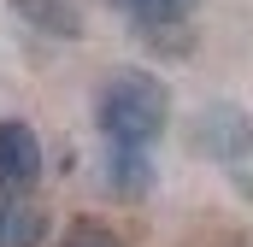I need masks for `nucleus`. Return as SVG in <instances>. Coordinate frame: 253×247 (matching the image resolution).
Segmentation results:
<instances>
[{"label":"nucleus","mask_w":253,"mask_h":247,"mask_svg":"<svg viewBox=\"0 0 253 247\" xmlns=\"http://www.w3.org/2000/svg\"><path fill=\"white\" fill-rule=\"evenodd\" d=\"M59 247H129L112 224H100V218H77L71 230H65V242Z\"/></svg>","instance_id":"nucleus-8"},{"label":"nucleus","mask_w":253,"mask_h":247,"mask_svg":"<svg viewBox=\"0 0 253 247\" xmlns=\"http://www.w3.org/2000/svg\"><path fill=\"white\" fill-rule=\"evenodd\" d=\"M94 124H100L106 147H147L153 153V141L171 124V88L153 71L124 65V71L100 77V88H94Z\"/></svg>","instance_id":"nucleus-1"},{"label":"nucleus","mask_w":253,"mask_h":247,"mask_svg":"<svg viewBox=\"0 0 253 247\" xmlns=\"http://www.w3.org/2000/svg\"><path fill=\"white\" fill-rule=\"evenodd\" d=\"M42 165V135L24 118H0V194H36Z\"/></svg>","instance_id":"nucleus-3"},{"label":"nucleus","mask_w":253,"mask_h":247,"mask_svg":"<svg viewBox=\"0 0 253 247\" xmlns=\"http://www.w3.org/2000/svg\"><path fill=\"white\" fill-rule=\"evenodd\" d=\"M189 141L200 159H218V165H242L253 159V118L236 106V100H212L200 106L189 124Z\"/></svg>","instance_id":"nucleus-2"},{"label":"nucleus","mask_w":253,"mask_h":247,"mask_svg":"<svg viewBox=\"0 0 253 247\" xmlns=\"http://www.w3.org/2000/svg\"><path fill=\"white\" fill-rule=\"evenodd\" d=\"M30 30H42V36H53V41H77L83 36V12H77V0H6Z\"/></svg>","instance_id":"nucleus-6"},{"label":"nucleus","mask_w":253,"mask_h":247,"mask_svg":"<svg viewBox=\"0 0 253 247\" xmlns=\"http://www.w3.org/2000/svg\"><path fill=\"white\" fill-rule=\"evenodd\" d=\"M47 212L30 194H0V247H42Z\"/></svg>","instance_id":"nucleus-7"},{"label":"nucleus","mask_w":253,"mask_h":247,"mask_svg":"<svg viewBox=\"0 0 253 247\" xmlns=\"http://www.w3.org/2000/svg\"><path fill=\"white\" fill-rule=\"evenodd\" d=\"M106 188L118 194V200H141L147 188H153V153L147 147H106Z\"/></svg>","instance_id":"nucleus-4"},{"label":"nucleus","mask_w":253,"mask_h":247,"mask_svg":"<svg viewBox=\"0 0 253 247\" xmlns=\"http://www.w3.org/2000/svg\"><path fill=\"white\" fill-rule=\"evenodd\" d=\"M141 36H165V30H183L206 0H112Z\"/></svg>","instance_id":"nucleus-5"}]
</instances>
